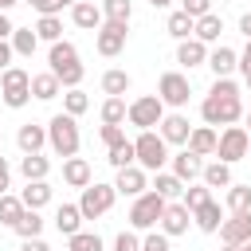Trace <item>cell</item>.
Wrapping results in <instances>:
<instances>
[{
    "instance_id": "cell-1",
    "label": "cell",
    "mask_w": 251,
    "mask_h": 251,
    "mask_svg": "<svg viewBox=\"0 0 251 251\" xmlns=\"http://www.w3.org/2000/svg\"><path fill=\"white\" fill-rule=\"evenodd\" d=\"M200 114L208 126H235L243 118V98H239V86L231 78H216L208 98L200 102Z\"/></svg>"
},
{
    "instance_id": "cell-2",
    "label": "cell",
    "mask_w": 251,
    "mask_h": 251,
    "mask_svg": "<svg viewBox=\"0 0 251 251\" xmlns=\"http://www.w3.org/2000/svg\"><path fill=\"white\" fill-rule=\"evenodd\" d=\"M47 71L59 78V86H67V90H75L78 82H82V63H78V47L75 43H67V39H59V43H51V51H47Z\"/></svg>"
},
{
    "instance_id": "cell-3",
    "label": "cell",
    "mask_w": 251,
    "mask_h": 251,
    "mask_svg": "<svg viewBox=\"0 0 251 251\" xmlns=\"http://www.w3.org/2000/svg\"><path fill=\"white\" fill-rule=\"evenodd\" d=\"M165 161H169V145L161 141V133L141 129V133H137V141H133V165H137V169H145V173H161V169H165Z\"/></svg>"
},
{
    "instance_id": "cell-4",
    "label": "cell",
    "mask_w": 251,
    "mask_h": 251,
    "mask_svg": "<svg viewBox=\"0 0 251 251\" xmlns=\"http://www.w3.org/2000/svg\"><path fill=\"white\" fill-rule=\"evenodd\" d=\"M47 145L67 161V157H75L78 153V122L71 118V114H55L51 122H47Z\"/></svg>"
},
{
    "instance_id": "cell-5",
    "label": "cell",
    "mask_w": 251,
    "mask_h": 251,
    "mask_svg": "<svg viewBox=\"0 0 251 251\" xmlns=\"http://www.w3.org/2000/svg\"><path fill=\"white\" fill-rule=\"evenodd\" d=\"M165 196H157L153 188L149 192H141L137 200H133V208H129V227L133 231H153L157 224H161V212H165Z\"/></svg>"
},
{
    "instance_id": "cell-6",
    "label": "cell",
    "mask_w": 251,
    "mask_h": 251,
    "mask_svg": "<svg viewBox=\"0 0 251 251\" xmlns=\"http://www.w3.org/2000/svg\"><path fill=\"white\" fill-rule=\"evenodd\" d=\"M0 98L12 106V110H24L31 102V75L24 67H8L0 75Z\"/></svg>"
},
{
    "instance_id": "cell-7",
    "label": "cell",
    "mask_w": 251,
    "mask_h": 251,
    "mask_svg": "<svg viewBox=\"0 0 251 251\" xmlns=\"http://www.w3.org/2000/svg\"><path fill=\"white\" fill-rule=\"evenodd\" d=\"M161 118H165V102H161L157 94H141V98H133L129 110H126V122L137 126V129H153V126H161Z\"/></svg>"
},
{
    "instance_id": "cell-8",
    "label": "cell",
    "mask_w": 251,
    "mask_h": 251,
    "mask_svg": "<svg viewBox=\"0 0 251 251\" xmlns=\"http://www.w3.org/2000/svg\"><path fill=\"white\" fill-rule=\"evenodd\" d=\"M114 196H118L114 184H86L82 196H78V212H82V220H98V216H106V212L114 208Z\"/></svg>"
},
{
    "instance_id": "cell-9",
    "label": "cell",
    "mask_w": 251,
    "mask_h": 251,
    "mask_svg": "<svg viewBox=\"0 0 251 251\" xmlns=\"http://www.w3.org/2000/svg\"><path fill=\"white\" fill-rule=\"evenodd\" d=\"M247 149H251V133H247L243 126H227V129L220 133V141H216V157H220L224 165L243 161V157H247Z\"/></svg>"
},
{
    "instance_id": "cell-10",
    "label": "cell",
    "mask_w": 251,
    "mask_h": 251,
    "mask_svg": "<svg viewBox=\"0 0 251 251\" xmlns=\"http://www.w3.org/2000/svg\"><path fill=\"white\" fill-rule=\"evenodd\" d=\"M188 94H192V86H188V75H180V71H165L161 75V82H157V98L165 102V106H188Z\"/></svg>"
},
{
    "instance_id": "cell-11",
    "label": "cell",
    "mask_w": 251,
    "mask_h": 251,
    "mask_svg": "<svg viewBox=\"0 0 251 251\" xmlns=\"http://www.w3.org/2000/svg\"><path fill=\"white\" fill-rule=\"evenodd\" d=\"M126 24H114V20H102V27H98V55H106V59H114V55H122L126 51Z\"/></svg>"
},
{
    "instance_id": "cell-12",
    "label": "cell",
    "mask_w": 251,
    "mask_h": 251,
    "mask_svg": "<svg viewBox=\"0 0 251 251\" xmlns=\"http://www.w3.org/2000/svg\"><path fill=\"white\" fill-rule=\"evenodd\" d=\"M220 239L224 247H239L251 239V212H231L224 224H220Z\"/></svg>"
},
{
    "instance_id": "cell-13",
    "label": "cell",
    "mask_w": 251,
    "mask_h": 251,
    "mask_svg": "<svg viewBox=\"0 0 251 251\" xmlns=\"http://www.w3.org/2000/svg\"><path fill=\"white\" fill-rule=\"evenodd\" d=\"M114 188L122 192V196H141L145 188H149V176H145V169H137V165H126V169H118V180H114Z\"/></svg>"
},
{
    "instance_id": "cell-14",
    "label": "cell",
    "mask_w": 251,
    "mask_h": 251,
    "mask_svg": "<svg viewBox=\"0 0 251 251\" xmlns=\"http://www.w3.org/2000/svg\"><path fill=\"white\" fill-rule=\"evenodd\" d=\"M188 224H192V212L184 208V204H165V212H161V235H184L188 231Z\"/></svg>"
},
{
    "instance_id": "cell-15",
    "label": "cell",
    "mask_w": 251,
    "mask_h": 251,
    "mask_svg": "<svg viewBox=\"0 0 251 251\" xmlns=\"http://www.w3.org/2000/svg\"><path fill=\"white\" fill-rule=\"evenodd\" d=\"M188 133H192V126H188L184 114H165L161 118V141L165 145H188Z\"/></svg>"
},
{
    "instance_id": "cell-16",
    "label": "cell",
    "mask_w": 251,
    "mask_h": 251,
    "mask_svg": "<svg viewBox=\"0 0 251 251\" xmlns=\"http://www.w3.org/2000/svg\"><path fill=\"white\" fill-rule=\"evenodd\" d=\"M71 20H75V27L98 31V27H102V8H98L94 0H78V4L71 8Z\"/></svg>"
},
{
    "instance_id": "cell-17",
    "label": "cell",
    "mask_w": 251,
    "mask_h": 251,
    "mask_svg": "<svg viewBox=\"0 0 251 251\" xmlns=\"http://www.w3.org/2000/svg\"><path fill=\"white\" fill-rule=\"evenodd\" d=\"M176 63L180 67H204L208 63V43H200V39H180V47H176Z\"/></svg>"
},
{
    "instance_id": "cell-18",
    "label": "cell",
    "mask_w": 251,
    "mask_h": 251,
    "mask_svg": "<svg viewBox=\"0 0 251 251\" xmlns=\"http://www.w3.org/2000/svg\"><path fill=\"white\" fill-rule=\"evenodd\" d=\"M216 141H220V133H216L212 126H192V133H188V145H184V149H192L196 157H208V153H216Z\"/></svg>"
},
{
    "instance_id": "cell-19",
    "label": "cell",
    "mask_w": 251,
    "mask_h": 251,
    "mask_svg": "<svg viewBox=\"0 0 251 251\" xmlns=\"http://www.w3.org/2000/svg\"><path fill=\"white\" fill-rule=\"evenodd\" d=\"M200 173H204V161H200L192 149H180V153L173 157V176H176V180H196Z\"/></svg>"
},
{
    "instance_id": "cell-20",
    "label": "cell",
    "mask_w": 251,
    "mask_h": 251,
    "mask_svg": "<svg viewBox=\"0 0 251 251\" xmlns=\"http://www.w3.org/2000/svg\"><path fill=\"white\" fill-rule=\"evenodd\" d=\"M63 180L71 188H86L90 184V161L86 157H67L63 161Z\"/></svg>"
},
{
    "instance_id": "cell-21",
    "label": "cell",
    "mask_w": 251,
    "mask_h": 251,
    "mask_svg": "<svg viewBox=\"0 0 251 251\" xmlns=\"http://www.w3.org/2000/svg\"><path fill=\"white\" fill-rule=\"evenodd\" d=\"M235 63H239V55H235L231 47H224V43H220L216 51H208V67H212L216 78H227V75L235 71Z\"/></svg>"
},
{
    "instance_id": "cell-22",
    "label": "cell",
    "mask_w": 251,
    "mask_h": 251,
    "mask_svg": "<svg viewBox=\"0 0 251 251\" xmlns=\"http://www.w3.org/2000/svg\"><path fill=\"white\" fill-rule=\"evenodd\" d=\"M16 141H20V149H24V153H39V149L47 145V126H35V122H27V126H20Z\"/></svg>"
},
{
    "instance_id": "cell-23",
    "label": "cell",
    "mask_w": 251,
    "mask_h": 251,
    "mask_svg": "<svg viewBox=\"0 0 251 251\" xmlns=\"http://www.w3.org/2000/svg\"><path fill=\"white\" fill-rule=\"evenodd\" d=\"M220 31H224V20H220L216 12H208V16H200V20H196L192 39H200V43H216V39H220Z\"/></svg>"
},
{
    "instance_id": "cell-24",
    "label": "cell",
    "mask_w": 251,
    "mask_h": 251,
    "mask_svg": "<svg viewBox=\"0 0 251 251\" xmlns=\"http://www.w3.org/2000/svg\"><path fill=\"white\" fill-rule=\"evenodd\" d=\"M59 78L51 75V71H43V75H31V98H39V102H51V98H59Z\"/></svg>"
},
{
    "instance_id": "cell-25",
    "label": "cell",
    "mask_w": 251,
    "mask_h": 251,
    "mask_svg": "<svg viewBox=\"0 0 251 251\" xmlns=\"http://www.w3.org/2000/svg\"><path fill=\"white\" fill-rule=\"evenodd\" d=\"M20 200H24V208L39 212V208L51 200V184H47V180H27V188L20 192Z\"/></svg>"
},
{
    "instance_id": "cell-26",
    "label": "cell",
    "mask_w": 251,
    "mask_h": 251,
    "mask_svg": "<svg viewBox=\"0 0 251 251\" xmlns=\"http://www.w3.org/2000/svg\"><path fill=\"white\" fill-rule=\"evenodd\" d=\"M192 224H196L200 231H220V224H224L220 204H216V200H208L204 208H196V212H192Z\"/></svg>"
},
{
    "instance_id": "cell-27",
    "label": "cell",
    "mask_w": 251,
    "mask_h": 251,
    "mask_svg": "<svg viewBox=\"0 0 251 251\" xmlns=\"http://www.w3.org/2000/svg\"><path fill=\"white\" fill-rule=\"evenodd\" d=\"M55 227H59L63 235L82 231V212H78V204H59V212H55Z\"/></svg>"
},
{
    "instance_id": "cell-28",
    "label": "cell",
    "mask_w": 251,
    "mask_h": 251,
    "mask_svg": "<svg viewBox=\"0 0 251 251\" xmlns=\"http://www.w3.org/2000/svg\"><path fill=\"white\" fill-rule=\"evenodd\" d=\"M200 180H204V188H227V184H231V165L212 161V165H204Z\"/></svg>"
},
{
    "instance_id": "cell-29",
    "label": "cell",
    "mask_w": 251,
    "mask_h": 251,
    "mask_svg": "<svg viewBox=\"0 0 251 251\" xmlns=\"http://www.w3.org/2000/svg\"><path fill=\"white\" fill-rule=\"evenodd\" d=\"M8 43H12V55H24V59H31V55H35V47H39V39H35V31H31V27H16Z\"/></svg>"
},
{
    "instance_id": "cell-30",
    "label": "cell",
    "mask_w": 251,
    "mask_h": 251,
    "mask_svg": "<svg viewBox=\"0 0 251 251\" xmlns=\"http://www.w3.org/2000/svg\"><path fill=\"white\" fill-rule=\"evenodd\" d=\"M47 169H51V161L43 153H24V161H20V173L27 180H47Z\"/></svg>"
},
{
    "instance_id": "cell-31",
    "label": "cell",
    "mask_w": 251,
    "mask_h": 251,
    "mask_svg": "<svg viewBox=\"0 0 251 251\" xmlns=\"http://www.w3.org/2000/svg\"><path fill=\"white\" fill-rule=\"evenodd\" d=\"M12 231L20 235V239H35L39 231H43V220H39V212H31V208H24V216L12 224Z\"/></svg>"
},
{
    "instance_id": "cell-32",
    "label": "cell",
    "mask_w": 251,
    "mask_h": 251,
    "mask_svg": "<svg viewBox=\"0 0 251 251\" xmlns=\"http://www.w3.org/2000/svg\"><path fill=\"white\" fill-rule=\"evenodd\" d=\"M31 31H35V39L59 43V39H63V20H59V16H39V24H35Z\"/></svg>"
},
{
    "instance_id": "cell-33",
    "label": "cell",
    "mask_w": 251,
    "mask_h": 251,
    "mask_svg": "<svg viewBox=\"0 0 251 251\" xmlns=\"http://www.w3.org/2000/svg\"><path fill=\"white\" fill-rule=\"evenodd\" d=\"M98 8H102V20H114V24H129V16H133L129 0H102Z\"/></svg>"
},
{
    "instance_id": "cell-34",
    "label": "cell",
    "mask_w": 251,
    "mask_h": 251,
    "mask_svg": "<svg viewBox=\"0 0 251 251\" xmlns=\"http://www.w3.org/2000/svg\"><path fill=\"white\" fill-rule=\"evenodd\" d=\"M102 90H106L110 98H122V94L129 90V75H126V71H118V67H114V71H106V75H102Z\"/></svg>"
},
{
    "instance_id": "cell-35",
    "label": "cell",
    "mask_w": 251,
    "mask_h": 251,
    "mask_svg": "<svg viewBox=\"0 0 251 251\" xmlns=\"http://www.w3.org/2000/svg\"><path fill=\"white\" fill-rule=\"evenodd\" d=\"M153 192H157V196H165V200H176V196L184 192V180H176L173 173H157V180H153Z\"/></svg>"
},
{
    "instance_id": "cell-36",
    "label": "cell",
    "mask_w": 251,
    "mask_h": 251,
    "mask_svg": "<svg viewBox=\"0 0 251 251\" xmlns=\"http://www.w3.org/2000/svg\"><path fill=\"white\" fill-rule=\"evenodd\" d=\"M165 27H169V35H173V39H192V27H196V20H192V16H184V12H173Z\"/></svg>"
},
{
    "instance_id": "cell-37",
    "label": "cell",
    "mask_w": 251,
    "mask_h": 251,
    "mask_svg": "<svg viewBox=\"0 0 251 251\" xmlns=\"http://www.w3.org/2000/svg\"><path fill=\"white\" fill-rule=\"evenodd\" d=\"M126 98H106L102 102V126H122L126 122Z\"/></svg>"
},
{
    "instance_id": "cell-38",
    "label": "cell",
    "mask_w": 251,
    "mask_h": 251,
    "mask_svg": "<svg viewBox=\"0 0 251 251\" xmlns=\"http://www.w3.org/2000/svg\"><path fill=\"white\" fill-rule=\"evenodd\" d=\"M227 208L231 212H251V184H227Z\"/></svg>"
},
{
    "instance_id": "cell-39",
    "label": "cell",
    "mask_w": 251,
    "mask_h": 251,
    "mask_svg": "<svg viewBox=\"0 0 251 251\" xmlns=\"http://www.w3.org/2000/svg\"><path fill=\"white\" fill-rule=\"evenodd\" d=\"M20 216H24V200H20V196H12V192H4V196H0V224H8V227H12Z\"/></svg>"
},
{
    "instance_id": "cell-40",
    "label": "cell",
    "mask_w": 251,
    "mask_h": 251,
    "mask_svg": "<svg viewBox=\"0 0 251 251\" xmlns=\"http://www.w3.org/2000/svg\"><path fill=\"white\" fill-rule=\"evenodd\" d=\"M67 247L71 251H102V239H98V231H75V235H67Z\"/></svg>"
},
{
    "instance_id": "cell-41",
    "label": "cell",
    "mask_w": 251,
    "mask_h": 251,
    "mask_svg": "<svg viewBox=\"0 0 251 251\" xmlns=\"http://www.w3.org/2000/svg\"><path fill=\"white\" fill-rule=\"evenodd\" d=\"M86 106H90V98L75 86V90H67L63 94V114H71V118H78V114H86Z\"/></svg>"
},
{
    "instance_id": "cell-42",
    "label": "cell",
    "mask_w": 251,
    "mask_h": 251,
    "mask_svg": "<svg viewBox=\"0 0 251 251\" xmlns=\"http://www.w3.org/2000/svg\"><path fill=\"white\" fill-rule=\"evenodd\" d=\"M208 200H212V188H204V184H196V188H184V192H180V204H184L188 212L204 208Z\"/></svg>"
},
{
    "instance_id": "cell-43",
    "label": "cell",
    "mask_w": 251,
    "mask_h": 251,
    "mask_svg": "<svg viewBox=\"0 0 251 251\" xmlns=\"http://www.w3.org/2000/svg\"><path fill=\"white\" fill-rule=\"evenodd\" d=\"M114 169H126V165H133V141H118V145H110V157H106Z\"/></svg>"
},
{
    "instance_id": "cell-44",
    "label": "cell",
    "mask_w": 251,
    "mask_h": 251,
    "mask_svg": "<svg viewBox=\"0 0 251 251\" xmlns=\"http://www.w3.org/2000/svg\"><path fill=\"white\" fill-rule=\"evenodd\" d=\"M180 12H184V16H192V20H200V16H208V12H212V0H180Z\"/></svg>"
},
{
    "instance_id": "cell-45",
    "label": "cell",
    "mask_w": 251,
    "mask_h": 251,
    "mask_svg": "<svg viewBox=\"0 0 251 251\" xmlns=\"http://www.w3.org/2000/svg\"><path fill=\"white\" fill-rule=\"evenodd\" d=\"M114 251H141V239H137V231H118V239H114Z\"/></svg>"
},
{
    "instance_id": "cell-46",
    "label": "cell",
    "mask_w": 251,
    "mask_h": 251,
    "mask_svg": "<svg viewBox=\"0 0 251 251\" xmlns=\"http://www.w3.org/2000/svg\"><path fill=\"white\" fill-rule=\"evenodd\" d=\"M141 251H169V235H157V231H149V235L141 239Z\"/></svg>"
},
{
    "instance_id": "cell-47",
    "label": "cell",
    "mask_w": 251,
    "mask_h": 251,
    "mask_svg": "<svg viewBox=\"0 0 251 251\" xmlns=\"http://www.w3.org/2000/svg\"><path fill=\"white\" fill-rule=\"evenodd\" d=\"M106 145H118V141H126V133H122V126H102V133H98Z\"/></svg>"
},
{
    "instance_id": "cell-48",
    "label": "cell",
    "mask_w": 251,
    "mask_h": 251,
    "mask_svg": "<svg viewBox=\"0 0 251 251\" xmlns=\"http://www.w3.org/2000/svg\"><path fill=\"white\" fill-rule=\"evenodd\" d=\"M24 4H31L39 16H55V12H59V4H55V0H24Z\"/></svg>"
},
{
    "instance_id": "cell-49",
    "label": "cell",
    "mask_w": 251,
    "mask_h": 251,
    "mask_svg": "<svg viewBox=\"0 0 251 251\" xmlns=\"http://www.w3.org/2000/svg\"><path fill=\"white\" fill-rule=\"evenodd\" d=\"M8 67H12V43H8V39H0V75H4Z\"/></svg>"
},
{
    "instance_id": "cell-50",
    "label": "cell",
    "mask_w": 251,
    "mask_h": 251,
    "mask_svg": "<svg viewBox=\"0 0 251 251\" xmlns=\"http://www.w3.org/2000/svg\"><path fill=\"white\" fill-rule=\"evenodd\" d=\"M239 71H243V78L251 75V39H247V47H243V55H239V63H235Z\"/></svg>"
},
{
    "instance_id": "cell-51",
    "label": "cell",
    "mask_w": 251,
    "mask_h": 251,
    "mask_svg": "<svg viewBox=\"0 0 251 251\" xmlns=\"http://www.w3.org/2000/svg\"><path fill=\"white\" fill-rule=\"evenodd\" d=\"M8 184H12V169H8V161L0 157V196L8 192Z\"/></svg>"
},
{
    "instance_id": "cell-52",
    "label": "cell",
    "mask_w": 251,
    "mask_h": 251,
    "mask_svg": "<svg viewBox=\"0 0 251 251\" xmlns=\"http://www.w3.org/2000/svg\"><path fill=\"white\" fill-rule=\"evenodd\" d=\"M20 251H51V247H47V243L35 235V239H24V247H20Z\"/></svg>"
},
{
    "instance_id": "cell-53",
    "label": "cell",
    "mask_w": 251,
    "mask_h": 251,
    "mask_svg": "<svg viewBox=\"0 0 251 251\" xmlns=\"http://www.w3.org/2000/svg\"><path fill=\"white\" fill-rule=\"evenodd\" d=\"M12 20H8V12H0V39H12Z\"/></svg>"
},
{
    "instance_id": "cell-54",
    "label": "cell",
    "mask_w": 251,
    "mask_h": 251,
    "mask_svg": "<svg viewBox=\"0 0 251 251\" xmlns=\"http://www.w3.org/2000/svg\"><path fill=\"white\" fill-rule=\"evenodd\" d=\"M239 31L251 39V12H243V16H239Z\"/></svg>"
},
{
    "instance_id": "cell-55",
    "label": "cell",
    "mask_w": 251,
    "mask_h": 251,
    "mask_svg": "<svg viewBox=\"0 0 251 251\" xmlns=\"http://www.w3.org/2000/svg\"><path fill=\"white\" fill-rule=\"evenodd\" d=\"M55 4H59V8H75L78 0H55Z\"/></svg>"
},
{
    "instance_id": "cell-56",
    "label": "cell",
    "mask_w": 251,
    "mask_h": 251,
    "mask_svg": "<svg viewBox=\"0 0 251 251\" xmlns=\"http://www.w3.org/2000/svg\"><path fill=\"white\" fill-rule=\"evenodd\" d=\"M149 4H153V8H169L173 0H149Z\"/></svg>"
},
{
    "instance_id": "cell-57",
    "label": "cell",
    "mask_w": 251,
    "mask_h": 251,
    "mask_svg": "<svg viewBox=\"0 0 251 251\" xmlns=\"http://www.w3.org/2000/svg\"><path fill=\"white\" fill-rule=\"evenodd\" d=\"M12 4H20V0H0V12H8Z\"/></svg>"
},
{
    "instance_id": "cell-58",
    "label": "cell",
    "mask_w": 251,
    "mask_h": 251,
    "mask_svg": "<svg viewBox=\"0 0 251 251\" xmlns=\"http://www.w3.org/2000/svg\"><path fill=\"white\" fill-rule=\"evenodd\" d=\"M235 251H251V239H247V243H239V247H235Z\"/></svg>"
},
{
    "instance_id": "cell-59",
    "label": "cell",
    "mask_w": 251,
    "mask_h": 251,
    "mask_svg": "<svg viewBox=\"0 0 251 251\" xmlns=\"http://www.w3.org/2000/svg\"><path fill=\"white\" fill-rule=\"evenodd\" d=\"M247 90H251V75H247Z\"/></svg>"
},
{
    "instance_id": "cell-60",
    "label": "cell",
    "mask_w": 251,
    "mask_h": 251,
    "mask_svg": "<svg viewBox=\"0 0 251 251\" xmlns=\"http://www.w3.org/2000/svg\"><path fill=\"white\" fill-rule=\"evenodd\" d=\"M224 251H235V247H224Z\"/></svg>"
},
{
    "instance_id": "cell-61",
    "label": "cell",
    "mask_w": 251,
    "mask_h": 251,
    "mask_svg": "<svg viewBox=\"0 0 251 251\" xmlns=\"http://www.w3.org/2000/svg\"><path fill=\"white\" fill-rule=\"evenodd\" d=\"M247 126H251V114H247Z\"/></svg>"
},
{
    "instance_id": "cell-62",
    "label": "cell",
    "mask_w": 251,
    "mask_h": 251,
    "mask_svg": "<svg viewBox=\"0 0 251 251\" xmlns=\"http://www.w3.org/2000/svg\"><path fill=\"white\" fill-rule=\"evenodd\" d=\"M247 157H251V149H247Z\"/></svg>"
},
{
    "instance_id": "cell-63",
    "label": "cell",
    "mask_w": 251,
    "mask_h": 251,
    "mask_svg": "<svg viewBox=\"0 0 251 251\" xmlns=\"http://www.w3.org/2000/svg\"><path fill=\"white\" fill-rule=\"evenodd\" d=\"M0 141H4V133H0Z\"/></svg>"
}]
</instances>
